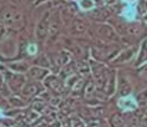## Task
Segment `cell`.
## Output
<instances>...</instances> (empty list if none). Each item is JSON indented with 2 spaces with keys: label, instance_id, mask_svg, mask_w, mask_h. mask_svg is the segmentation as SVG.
Returning a JSON list of instances; mask_svg holds the SVG:
<instances>
[{
  "label": "cell",
  "instance_id": "6da1fadb",
  "mask_svg": "<svg viewBox=\"0 0 147 127\" xmlns=\"http://www.w3.org/2000/svg\"><path fill=\"white\" fill-rule=\"evenodd\" d=\"M119 106L120 108H122L125 111H131L137 107V102H136L132 96H126L119 100Z\"/></svg>",
  "mask_w": 147,
  "mask_h": 127
},
{
  "label": "cell",
  "instance_id": "7a4b0ae2",
  "mask_svg": "<svg viewBox=\"0 0 147 127\" xmlns=\"http://www.w3.org/2000/svg\"><path fill=\"white\" fill-rule=\"evenodd\" d=\"M135 8L132 5H128V6H126L125 8V10H123V16L126 17L127 20H134L135 19Z\"/></svg>",
  "mask_w": 147,
  "mask_h": 127
},
{
  "label": "cell",
  "instance_id": "3957f363",
  "mask_svg": "<svg viewBox=\"0 0 147 127\" xmlns=\"http://www.w3.org/2000/svg\"><path fill=\"white\" fill-rule=\"evenodd\" d=\"M79 5L82 10H91L95 6V3L94 0H80Z\"/></svg>",
  "mask_w": 147,
  "mask_h": 127
},
{
  "label": "cell",
  "instance_id": "277c9868",
  "mask_svg": "<svg viewBox=\"0 0 147 127\" xmlns=\"http://www.w3.org/2000/svg\"><path fill=\"white\" fill-rule=\"evenodd\" d=\"M36 51H38V48H36V45H34V44L29 45V48H28V52L30 54V55H35Z\"/></svg>",
  "mask_w": 147,
  "mask_h": 127
},
{
  "label": "cell",
  "instance_id": "5b68a950",
  "mask_svg": "<svg viewBox=\"0 0 147 127\" xmlns=\"http://www.w3.org/2000/svg\"><path fill=\"white\" fill-rule=\"evenodd\" d=\"M123 1L126 3V4H134V3H136L137 0H123Z\"/></svg>",
  "mask_w": 147,
  "mask_h": 127
}]
</instances>
